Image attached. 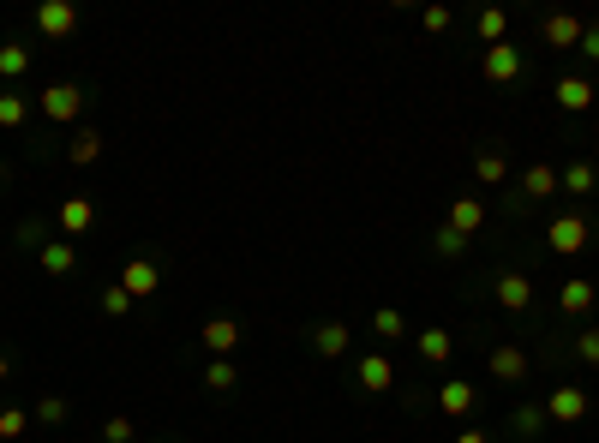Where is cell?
I'll return each mask as SVG.
<instances>
[{
	"instance_id": "cell-29",
	"label": "cell",
	"mask_w": 599,
	"mask_h": 443,
	"mask_svg": "<svg viewBox=\"0 0 599 443\" xmlns=\"http://www.w3.org/2000/svg\"><path fill=\"white\" fill-rule=\"evenodd\" d=\"M66 414H72V402H66V396H42V402L30 408V420H36V426H66Z\"/></svg>"
},
{
	"instance_id": "cell-7",
	"label": "cell",
	"mask_w": 599,
	"mask_h": 443,
	"mask_svg": "<svg viewBox=\"0 0 599 443\" xmlns=\"http://www.w3.org/2000/svg\"><path fill=\"white\" fill-rule=\"evenodd\" d=\"M120 288H126L132 300H150V294L162 288V264H156V258H126V270H120Z\"/></svg>"
},
{
	"instance_id": "cell-10",
	"label": "cell",
	"mask_w": 599,
	"mask_h": 443,
	"mask_svg": "<svg viewBox=\"0 0 599 443\" xmlns=\"http://www.w3.org/2000/svg\"><path fill=\"white\" fill-rule=\"evenodd\" d=\"M480 72H486L492 84H516V78H522V48H510V42L486 48V54H480Z\"/></svg>"
},
{
	"instance_id": "cell-36",
	"label": "cell",
	"mask_w": 599,
	"mask_h": 443,
	"mask_svg": "<svg viewBox=\"0 0 599 443\" xmlns=\"http://www.w3.org/2000/svg\"><path fill=\"white\" fill-rule=\"evenodd\" d=\"M576 360L599 366V330H582V336H576Z\"/></svg>"
},
{
	"instance_id": "cell-1",
	"label": "cell",
	"mask_w": 599,
	"mask_h": 443,
	"mask_svg": "<svg viewBox=\"0 0 599 443\" xmlns=\"http://www.w3.org/2000/svg\"><path fill=\"white\" fill-rule=\"evenodd\" d=\"M588 240H594V222H588L582 210H570V216H558V222L546 228V246H552V252H564V258L588 252Z\"/></svg>"
},
{
	"instance_id": "cell-2",
	"label": "cell",
	"mask_w": 599,
	"mask_h": 443,
	"mask_svg": "<svg viewBox=\"0 0 599 443\" xmlns=\"http://www.w3.org/2000/svg\"><path fill=\"white\" fill-rule=\"evenodd\" d=\"M36 108H42V114H48V120H54V126H72V120H78V114H84V90H78V84H66V78H60V84H48V90H42V96H36Z\"/></svg>"
},
{
	"instance_id": "cell-5",
	"label": "cell",
	"mask_w": 599,
	"mask_h": 443,
	"mask_svg": "<svg viewBox=\"0 0 599 443\" xmlns=\"http://www.w3.org/2000/svg\"><path fill=\"white\" fill-rule=\"evenodd\" d=\"M582 30H588V24H582L576 12H546V18H540V42L558 48V54H576V48H582Z\"/></svg>"
},
{
	"instance_id": "cell-26",
	"label": "cell",
	"mask_w": 599,
	"mask_h": 443,
	"mask_svg": "<svg viewBox=\"0 0 599 443\" xmlns=\"http://www.w3.org/2000/svg\"><path fill=\"white\" fill-rule=\"evenodd\" d=\"M234 384H240V366H234V360H210V366H204V390H210V396H228Z\"/></svg>"
},
{
	"instance_id": "cell-8",
	"label": "cell",
	"mask_w": 599,
	"mask_h": 443,
	"mask_svg": "<svg viewBox=\"0 0 599 443\" xmlns=\"http://www.w3.org/2000/svg\"><path fill=\"white\" fill-rule=\"evenodd\" d=\"M354 384H360L366 396H384V390H396V360H390V354H366V360L354 366Z\"/></svg>"
},
{
	"instance_id": "cell-17",
	"label": "cell",
	"mask_w": 599,
	"mask_h": 443,
	"mask_svg": "<svg viewBox=\"0 0 599 443\" xmlns=\"http://www.w3.org/2000/svg\"><path fill=\"white\" fill-rule=\"evenodd\" d=\"M102 144H108V138H102L96 126H78L72 144H66V162H72V168H90V162H102Z\"/></svg>"
},
{
	"instance_id": "cell-35",
	"label": "cell",
	"mask_w": 599,
	"mask_h": 443,
	"mask_svg": "<svg viewBox=\"0 0 599 443\" xmlns=\"http://www.w3.org/2000/svg\"><path fill=\"white\" fill-rule=\"evenodd\" d=\"M420 24H426L432 36H444V30L456 24V12H450V6H420Z\"/></svg>"
},
{
	"instance_id": "cell-16",
	"label": "cell",
	"mask_w": 599,
	"mask_h": 443,
	"mask_svg": "<svg viewBox=\"0 0 599 443\" xmlns=\"http://www.w3.org/2000/svg\"><path fill=\"white\" fill-rule=\"evenodd\" d=\"M348 342H354V336H348V324H342V318H324V324L312 330L318 360H342V354H348Z\"/></svg>"
},
{
	"instance_id": "cell-12",
	"label": "cell",
	"mask_w": 599,
	"mask_h": 443,
	"mask_svg": "<svg viewBox=\"0 0 599 443\" xmlns=\"http://www.w3.org/2000/svg\"><path fill=\"white\" fill-rule=\"evenodd\" d=\"M492 294H498L504 312H528V306H534V282H528L522 270H504V276L492 282Z\"/></svg>"
},
{
	"instance_id": "cell-22",
	"label": "cell",
	"mask_w": 599,
	"mask_h": 443,
	"mask_svg": "<svg viewBox=\"0 0 599 443\" xmlns=\"http://www.w3.org/2000/svg\"><path fill=\"white\" fill-rule=\"evenodd\" d=\"M474 30H480V42H486V48H498V42L510 36V12H504V6H480Z\"/></svg>"
},
{
	"instance_id": "cell-37",
	"label": "cell",
	"mask_w": 599,
	"mask_h": 443,
	"mask_svg": "<svg viewBox=\"0 0 599 443\" xmlns=\"http://www.w3.org/2000/svg\"><path fill=\"white\" fill-rule=\"evenodd\" d=\"M576 54H588V60H599V24H588V30H582V48H576Z\"/></svg>"
},
{
	"instance_id": "cell-18",
	"label": "cell",
	"mask_w": 599,
	"mask_h": 443,
	"mask_svg": "<svg viewBox=\"0 0 599 443\" xmlns=\"http://www.w3.org/2000/svg\"><path fill=\"white\" fill-rule=\"evenodd\" d=\"M36 264H42L48 276H72V270H78V246H72V240H42Z\"/></svg>"
},
{
	"instance_id": "cell-24",
	"label": "cell",
	"mask_w": 599,
	"mask_h": 443,
	"mask_svg": "<svg viewBox=\"0 0 599 443\" xmlns=\"http://www.w3.org/2000/svg\"><path fill=\"white\" fill-rule=\"evenodd\" d=\"M474 174H480V186H504V180H510V156H504V150H480V156H474Z\"/></svg>"
},
{
	"instance_id": "cell-34",
	"label": "cell",
	"mask_w": 599,
	"mask_h": 443,
	"mask_svg": "<svg viewBox=\"0 0 599 443\" xmlns=\"http://www.w3.org/2000/svg\"><path fill=\"white\" fill-rule=\"evenodd\" d=\"M432 252H438V258H462V252H468V240H462L456 228H438V234H432Z\"/></svg>"
},
{
	"instance_id": "cell-30",
	"label": "cell",
	"mask_w": 599,
	"mask_h": 443,
	"mask_svg": "<svg viewBox=\"0 0 599 443\" xmlns=\"http://www.w3.org/2000/svg\"><path fill=\"white\" fill-rule=\"evenodd\" d=\"M30 426H36V420H30L24 408H0V438H6V443H18Z\"/></svg>"
},
{
	"instance_id": "cell-13",
	"label": "cell",
	"mask_w": 599,
	"mask_h": 443,
	"mask_svg": "<svg viewBox=\"0 0 599 443\" xmlns=\"http://www.w3.org/2000/svg\"><path fill=\"white\" fill-rule=\"evenodd\" d=\"M96 228V204L90 198H60V240H78Z\"/></svg>"
},
{
	"instance_id": "cell-11",
	"label": "cell",
	"mask_w": 599,
	"mask_h": 443,
	"mask_svg": "<svg viewBox=\"0 0 599 443\" xmlns=\"http://www.w3.org/2000/svg\"><path fill=\"white\" fill-rule=\"evenodd\" d=\"M198 336H204V354H216V360H228V354L246 342V330H240L234 318H204V330H198Z\"/></svg>"
},
{
	"instance_id": "cell-41",
	"label": "cell",
	"mask_w": 599,
	"mask_h": 443,
	"mask_svg": "<svg viewBox=\"0 0 599 443\" xmlns=\"http://www.w3.org/2000/svg\"><path fill=\"white\" fill-rule=\"evenodd\" d=\"M144 443H162V438H144Z\"/></svg>"
},
{
	"instance_id": "cell-21",
	"label": "cell",
	"mask_w": 599,
	"mask_h": 443,
	"mask_svg": "<svg viewBox=\"0 0 599 443\" xmlns=\"http://www.w3.org/2000/svg\"><path fill=\"white\" fill-rule=\"evenodd\" d=\"M558 192H599V168L594 162H564L558 168Z\"/></svg>"
},
{
	"instance_id": "cell-40",
	"label": "cell",
	"mask_w": 599,
	"mask_h": 443,
	"mask_svg": "<svg viewBox=\"0 0 599 443\" xmlns=\"http://www.w3.org/2000/svg\"><path fill=\"white\" fill-rule=\"evenodd\" d=\"M0 180H6V156H0Z\"/></svg>"
},
{
	"instance_id": "cell-38",
	"label": "cell",
	"mask_w": 599,
	"mask_h": 443,
	"mask_svg": "<svg viewBox=\"0 0 599 443\" xmlns=\"http://www.w3.org/2000/svg\"><path fill=\"white\" fill-rule=\"evenodd\" d=\"M456 443H492V432H480V426H468V432H456Z\"/></svg>"
},
{
	"instance_id": "cell-6",
	"label": "cell",
	"mask_w": 599,
	"mask_h": 443,
	"mask_svg": "<svg viewBox=\"0 0 599 443\" xmlns=\"http://www.w3.org/2000/svg\"><path fill=\"white\" fill-rule=\"evenodd\" d=\"M36 30H42L48 42H66V36L78 30V6H72V0H42V6H36Z\"/></svg>"
},
{
	"instance_id": "cell-15",
	"label": "cell",
	"mask_w": 599,
	"mask_h": 443,
	"mask_svg": "<svg viewBox=\"0 0 599 443\" xmlns=\"http://www.w3.org/2000/svg\"><path fill=\"white\" fill-rule=\"evenodd\" d=\"M594 300H599V288L588 282V276H570V282L558 288V312H564V318H582V312H594Z\"/></svg>"
},
{
	"instance_id": "cell-28",
	"label": "cell",
	"mask_w": 599,
	"mask_h": 443,
	"mask_svg": "<svg viewBox=\"0 0 599 443\" xmlns=\"http://www.w3.org/2000/svg\"><path fill=\"white\" fill-rule=\"evenodd\" d=\"M30 120V96H18V90H0V126L6 132H18Z\"/></svg>"
},
{
	"instance_id": "cell-39",
	"label": "cell",
	"mask_w": 599,
	"mask_h": 443,
	"mask_svg": "<svg viewBox=\"0 0 599 443\" xmlns=\"http://www.w3.org/2000/svg\"><path fill=\"white\" fill-rule=\"evenodd\" d=\"M0 378H12V354H0Z\"/></svg>"
},
{
	"instance_id": "cell-3",
	"label": "cell",
	"mask_w": 599,
	"mask_h": 443,
	"mask_svg": "<svg viewBox=\"0 0 599 443\" xmlns=\"http://www.w3.org/2000/svg\"><path fill=\"white\" fill-rule=\"evenodd\" d=\"M486 366H492V384H528V372H534L528 348H516V342H498V348H486Z\"/></svg>"
},
{
	"instance_id": "cell-14",
	"label": "cell",
	"mask_w": 599,
	"mask_h": 443,
	"mask_svg": "<svg viewBox=\"0 0 599 443\" xmlns=\"http://www.w3.org/2000/svg\"><path fill=\"white\" fill-rule=\"evenodd\" d=\"M444 228H456V234H462V240H474V234H480V228H486V204H480V198H474V192H462V198H456V204H450V222H444Z\"/></svg>"
},
{
	"instance_id": "cell-31",
	"label": "cell",
	"mask_w": 599,
	"mask_h": 443,
	"mask_svg": "<svg viewBox=\"0 0 599 443\" xmlns=\"http://www.w3.org/2000/svg\"><path fill=\"white\" fill-rule=\"evenodd\" d=\"M96 306H102V318H126V312H132V294L114 282V288H102V300H96Z\"/></svg>"
},
{
	"instance_id": "cell-9",
	"label": "cell",
	"mask_w": 599,
	"mask_h": 443,
	"mask_svg": "<svg viewBox=\"0 0 599 443\" xmlns=\"http://www.w3.org/2000/svg\"><path fill=\"white\" fill-rule=\"evenodd\" d=\"M552 96H558V108L564 114H588L599 102V90H594V78H582V72H570V78H558L552 84Z\"/></svg>"
},
{
	"instance_id": "cell-33",
	"label": "cell",
	"mask_w": 599,
	"mask_h": 443,
	"mask_svg": "<svg viewBox=\"0 0 599 443\" xmlns=\"http://www.w3.org/2000/svg\"><path fill=\"white\" fill-rule=\"evenodd\" d=\"M102 443H138V426H132L126 414H108V420H102Z\"/></svg>"
},
{
	"instance_id": "cell-25",
	"label": "cell",
	"mask_w": 599,
	"mask_h": 443,
	"mask_svg": "<svg viewBox=\"0 0 599 443\" xmlns=\"http://www.w3.org/2000/svg\"><path fill=\"white\" fill-rule=\"evenodd\" d=\"M522 192H528V198H558V168L534 162V168L522 174Z\"/></svg>"
},
{
	"instance_id": "cell-20",
	"label": "cell",
	"mask_w": 599,
	"mask_h": 443,
	"mask_svg": "<svg viewBox=\"0 0 599 443\" xmlns=\"http://www.w3.org/2000/svg\"><path fill=\"white\" fill-rule=\"evenodd\" d=\"M438 408H444L450 420H468V414H474V384H456V378L438 384Z\"/></svg>"
},
{
	"instance_id": "cell-27",
	"label": "cell",
	"mask_w": 599,
	"mask_h": 443,
	"mask_svg": "<svg viewBox=\"0 0 599 443\" xmlns=\"http://www.w3.org/2000/svg\"><path fill=\"white\" fill-rule=\"evenodd\" d=\"M24 72H30V48H24V42H0V78L18 84Z\"/></svg>"
},
{
	"instance_id": "cell-23",
	"label": "cell",
	"mask_w": 599,
	"mask_h": 443,
	"mask_svg": "<svg viewBox=\"0 0 599 443\" xmlns=\"http://www.w3.org/2000/svg\"><path fill=\"white\" fill-rule=\"evenodd\" d=\"M546 426H552V420H546V408H534V402H522V408H516V414H510V432H516V438H546Z\"/></svg>"
},
{
	"instance_id": "cell-4",
	"label": "cell",
	"mask_w": 599,
	"mask_h": 443,
	"mask_svg": "<svg viewBox=\"0 0 599 443\" xmlns=\"http://www.w3.org/2000/svg\"><path fill=\"white\" fill-rule=\"evenodd\" d=\"M588 408H594V402H588L582 384H558V390L546 396V420H552V426H582Z\"/></svg>"
},
{
	"instance_id": "cell-32",
	"label": "cell",
	"mask_w": 599,
	"mask_h": 443,
	"mask_svg": "<svg viewBox=\"0 0 599 443\" xmlns=\"http://www.w3.org/2000/svg\"><path fill=\"white\" fill-rule=\"evenodd\" d=\"M372 330H378V336H408V318H402L396 306H378V312H372Z\"/></svg>"
},
{
	"instance_id": "cell-19",
	"label": "cell",
	"mask_w": 599,
	"mask_h": 443,
	"mask_svg": "<svg viewBox=\"0 0 599 443\" xmlns=\"http://www.w3.org/2000/svg\"><path fill=\"white\" fill-rule=\"evenodd\" d=\"M414 348H420V360H426V366H444V360L456 354V336H450V330H420V336H414Z\"/></svg>"
}]
</instances>
